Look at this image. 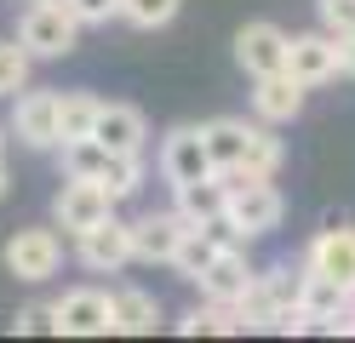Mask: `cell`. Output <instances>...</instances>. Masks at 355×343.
<instances>
[{
	"mask_svg": "<svg viewBox=\"0 0 355 343\" xmlns=\"http://www.w3.org/2000/svg\"><path fill=\"white\" fill-rule=\"evenodd\" d=\"M80 29L86 23L69 12V0H29V12L17 17V40L35 58H69L80 46Z\"/></svg>",
	"mask_w": 355,
	"mask_h": 343,
	"instance_id": "1",
	"label": "cell"
},
{
	"mask_svg": "<svg viewBox=\"0 0 355 343\" xmlns=\"http://www.w3.org/2000/svg\"><path fill=\"white\" fill-rule=\"evenodd\" d=\"M218 177H224V172H218ZM224 183H230V218H235V229L247 240L270 235V229L281 223L286 200H281V189L270 177H224Z\"/></svg>",
	"mask_w": 355,
	"mask_h": 343,
	"instance_id": "2",
	"label": "cell"
},
{
	"mask_svg": "<svg viewBox=\"0 0 355 343\" xmlns=\"http://www.w3.org/2000/svg\"><path fill=\"white\" fill-rule=\"evenodd\" d=\"M58 337H103L115 332V292H98V286H75L58 297Z\"/></svg>",
	"mask_w": 355,
	"mask_h": 343,
	"instance_id": "3",
	"label": "cell"
},
{
	"mask_svg": "<svg viewBox=\"0 0 355 343\" xmlns=\"http://www.w3.org/2000/svg\"><path fill=\"white\" fill-rule=\"evenodd\" d=\"M115 206H121V200L109 195L98 177H63V189H58V200H52V218H58V229L80 235V229L115 218Z\"/></svg>",
	"mask_w": 355,
	"mask_h": 343,
	"instance_id": "4",
	"label": "cell"
},
{
	"mask_svg": "<svg viewBox=\"0 0 355 343\" xmlns=\"http://www.w3.org/2000/svg\"><path fill=\"white\" fill-rule=\"evenodd\" d=\"M12 137L29 149H58L63 132H58V91H35L24 86L12 98Z\"/></svg>",
	"mask_w": 355,
	"mask_h": 343,
	"instance_id": "5",
	"label": "cell"
},
{
	"mask_svg": "<svg viewBox=\"0 0 355 343\" xmlns=\"http://www.w3.org/2000/svg\"><path fill=\"white\" fill-rule=\"evenodd\" d=\"M58 263H63L58 229H17V235L6 240V269L17 274V281H52Z\"/></svg>",
	"mask_w": 355,
	"mask_h": 343,
	"instance_id": "6",
	"label": "cell"
},
{
	"mask_svg": "<svg viewBox=\"0 0 355 343\" xmlns=\"http://www.w3.org/2000/svg\"><path fill=\"white\" fill-rule=\"evenodd\" d=\"M218 166H212V155H207V137H201V126H172L166 132V143H161V177L172 183H195V177H212Z\"/></svg>",
	"mask_w": 355,
	"mask_h": 343,
	"instance_id": "7",
	"label": "cell"
},
{
	"mask_svg": "<svg viewBox=\"0 0 355 343\" xmlns=\"http://www.w3.org/2000/svg\"><path fill=\"white\" fill-rule=\"evenodd\" d=\"M80 263L86 269H98V274H115V269H126L138 252H132V223H121V218H103V223H92V229H80Z\"/></svg>",
	"mask_w": 355,
	"mask_h": 343,
	"instance_id": "8",
	"label": "cell"
},
{
	"mask_svg": "<svg viewBox=\"0 0 355 343\" xmlns=\"http://www.w3.org/2000/svg\"><path fill=\"white\" fill-rule=\"evenodd\" d=\"M304 269H315V274H327V281H338L344 292H355V229L327 223L321 235L309 240V252H304Z\"/></svg>",
	"mask_w": 355,
	"mask_h": 343,
	"instance_id": "9",
	"label": "cell"
},
{
	"mask_svg": "<svg viewBox=\"0 0 355 343\" xmlns=\"http://www.w3.org/2000/svg\"><path fill=\"white\" fill-rule=\"evenodd\" d=\"M286 46H293V35L258 17V23H247V29L235 35V63L247 69V75H275V69H286Z\"/></svg>",
	"mask_w": 355,
	"mask_h": 343,
	"instance_id": "10",
	"label": "cell"
},
{
	"mask_svg": "<svg viewBox=\"0 0 355 343\" xmlns=\"http://www.w3.org/2000/svg\"><path fill=\"white\" fill-rule=\"evenodd\" d=\"M286 75H298L309 91L327 86L332 75H338V35H293V46H286Z\"/></svg>",
	"mask_w": 355,
	"mask_h": 343,
	"instance_id": "11",
	"label": "cell"
},
{
	"mask_svg": "<svg viewBox=\"0 0 355 343\" xmlns=\"http://www.w3.org/2000/svg\"><path fill=\"white\" fill-rule=\"evenodd\" d=\"M189 235V218L178 212H144L138 223H132V252H138L144 263H172V252H178V240Z\"/></svg>",
	"mask_w": 355,
	"mask_h": 343,
	"instance_id": "12",
	"label": "cell"
},
{
	"mask_svg": "<svg viewBox=\"0 0 355 343\" xmlns=\"http://www.w3.org/2000/svg\"><path fill=\"white\" fill-rule=\"evenodd\" d=\"M304 91H309V86H304L298 75H286V69H275V75H252V109H258V121H270V126L298 121Z\"/></svg>",
	"mask_w": 355,
	"mask_h": 343,
	"instance_id": "13",
	"label": "cell"
},
{
	"mask_svg": "<svg viewBox=\"0 0 355 343\" xmlns=\"http://www.w3.org/2000/svg\"><path fill=\"white\" fill-rule=\"evenodd\" d=\"M252 274H258V269L247 263V246H224L195 286H201V297H212V304H241L247 286H252Z\"/></svg>",
	"mask_w": 355,
	"mask_h": 343,
	"instance_id": "14",
	"label": "cell"
},
{
	"mask_svg": "<svg viewBox=\"0 0 355 343\" xmlns=\"http://www.w3.org/2000/svg\"><path fill=\"white\" fill-rule=\"evenodd\" d=\"M92 137L103 149H115V155H144L149 143V121H144V109H132V103H98V126Z\"/></svg>",
	"mask_w": 355,
	"mask_h": 343,
	"instance_id": "15",
	"label": "cell"
},
{
	"mask_svg": "<svg viewBox=\"0 0 355 343\" xmlns=\"http://www.w3.org/2000/svg\"><path fill=\"white\" fill-rule=\"evenodd\" d=\"M201 137H207L212 166H218V172H235L241 160H247L252 126H247V121H235V114H218V121H207V126H201Z\"/></svg>",
	"mask_w": 355,
	"mask_h": 343,
	"instance_id": "16",
	"label": "cell"
},
{
	"mask_svg": "<svg viewBox=\"0 0 355 343\" xmlns=\"http://www.w3.org/2000/svg\"><path fill=\"white\" fill-rule=\"evenodd\" d=\"M172 195H178V212H184L189 223H212L218 212H230V183L218 172L212 177H195V183H178Z\"/></svg>",
	"mask_w": 355,
	"mask_h": 343,
	"instance_id": "17",
	"label": "cell"
},
{
	"mask_svg": "<svg viewBox=\"0 0 355 343\" xmlns=\"http://www.w3.org/2000/svg\"><path fill=\"white\" fill-rule=\"evenodd\" d=\"M161 326V297L144 292V286H121L115 292V332H132V337H144Z\"/></svg>",
	"mask_w": 355,
	"mask_h": 343,
	"instance_id": "18",
	"label": "cell"
},
{
	"mask_svg": "<svg viewBox=\"0 0 355 343\" xmlns=\"http://www.w3.org/2000/svg\"><path fill=\"white\" fill-rule=\"evenodd\" d=\"M63 149V172H69V177H109V172H115V149H103L98 143V137H69V143H58Z\"/></svg>",
	"mask_w": 355,
	"mask_h": 343,
	"instance_id": "19",
	"label": "cell"
},
{
	"mask_svg": "<svg viewBox=\"0 0 355 343\" xmlns=\"http://www.w3.org/2000/svg\"><path fill=\"white\" fill-rule=\"evenodd\" d=\"M241 332H247V326H275V315L286 309L281 304V286H275V274L270 269H263V274H252V286H247V297H241Z\"/></svg>",
	"mask_w": 355,
	"mask_h": 343,
	"instance_id": "20",
	"label": "cell"
},
{
	"mask_svg": "<svg viewBox=\"0 0 355 343\" xmlns=\"http://www.w3.org/2000/svg\"><path fill=\"white\" fill-rule=\"evenodd\" d=\"M281 160H286V149H281V137L270 132V121H263V126H252L247 160H241L235 172H224V177H275V172H281Z\"/></svg>",
	"mask_w": 355,
	"mask_h": 343,
	"instance_id": "21",
	"label": "cell"
},
{
	"mask_svg": "<svg viewBox=\"0 0 355 343\" xmlns=\"http://www.w3.org/2000/svg\"><path fill=\"white\" fill-rule=\"evenodd\" d=\"M98 103L103 98H92V91H58V132H63V143H69V137H92Z\"/></svg>",
	"mask_w": 355,
	"mask_h": 343,
	"instance_id": "22",
	"label": "cell"
},
{
	"mask_svg": "<svg viewBox=\"0 0 355 343\" xmlns=\"http://www.w3.org/2000/svg\"><path fill=\"white\" fill-rule=\"evenodd\" d=\"M218 252H224V246H218L201 223H189V235L178 240V252H172V269L184 274V281H201V274H207V263L218 258Z\"/></svg>",
	"mask_w": 355,
	"mask_h": 343,
	"instance_id": "23",
	"label": "cell"
},
{
	"mask_svg": "<svg viewBox=\"0 0 355 343\" xmlns=\"http://www.w3.org/2000/svg\"><path fill=\"white\" fill-rule=\"evenodd\" d=\"M344 286L338 281H327V274H315V269H304V286H298V304L315 315V320H327V332H332V315L344 309Z\"/></svg>",
	"mask_w": 355,
	"mask_h": 343,
	"instance_id": "24",
	"label": "cell"
},
{
	"mask_svg": "<svg viewBox=\"0 0 355 343\" xmlns=\"http://www.w3.org/2000/svg\"><path fill=\"white\" fill-rule=\"evenodd\" d=\"M178 332H184V337H218V332H241V309L235 304H212V297H207V309H189L184 320H178Z\"/></svg>",
	"mask_w": 355,
	"mask_h": 343,
	"instance_id": "25",
	"label": "cell"
},
{
	"mask_svg": "<svg viewBox=\"0 0 355 343\" xmlns=\"http://www.w3.org/2000/svg\"><path fill=\"white\" fill-rule=\"evenodd\" d=\"M29 69H35V52L24 40H0V98H17L29 86Z\"/></svg>",
	"mask_w": 355,
	"mask_h": 343,
	"instance_id": "26",
	"label": "cell"
},
{
	"mask_svg": "<svg viewBox=\"0 0 355 343\" xmlns=\"http://www.w3.org/2000/svg\"><path fill=\"white\" fill-rule=\"evenodd\" d=\"M178 6H184V0H121V17L132 29H166L178 17Z\"/></svg>",
	"mask_w": 355,
	"mask_h": 343,
	"instance_id": "27",
	"label": "cell"
},
{
	"mask_svg": "<svg viewBox=\"0 0 355 343\" xmlns=\"http://www.w3.org/2000/svg\"><path fill=\"white\" fill-rule=\"evenodd\" d=\"M103 189L115 195V200L138 195V189H144V155H121V160H115V172L103 177Z\"/></svg>",
	"mask_w": 355,
	"mask_h": 343,
	"instance_id": "28",
	"label": "cell"
},
{
	"mask_svg": "<svg viewBox=\"0 0 355 343\" xmlns=\"http://www.w3.org/2000/svg\"><path fill=\"white\" fill-rule=\"evenodd\" d=\"M24 337H52L58 332V309L52 304H29V309H17V320H12Z\"/></svg>",
	"mask_w": 355,
	"mask_h": 343,
	"instance_id": "29",
	"label": "cell"
},
{
	"mask_svg": "<svg viewBox=\"0 0 355 343\" xmlns=\"http://www.w3.org/2000/svg\"><path fill=\"white\" fill-rule=\"evenodd\" d=\"M315 12H321L327 35H349L355 29V0H315Z\"/></svg>",
	"mask_w": 355,
	"mask_h": 343,
	"instance_id": "30",
	"label": "cell"
},
{
	"mask_svg": "<svg viewBox=\"0 0 355 343\" xmlns=\"http://www.w3.org/2000/svg\"><path fill=\"white\" fill-rule=\"evenodd\" d=\"M69 12L80 23H109V17H121V0H69Z\"/></svg>",
	"mask_w": 355,
	"mask_h": 343,
	"instance_id": "31",
	"label": "cell"
},
{
	"mask_svg": "<svg viewBox=\"0 0 355 343\" xmlns=\"http://www.w3.org/2000/svg\"><path fill=\"white\" fill-rule=\"evenodd\" d=\"M338 75H349V80H355V29H349V35H338Z\"/></svg>",
	"mask_w": 355,
	"mask_h": 343,
	"instance_id": "32",
	"label": "cell"
},
{
	"mask_svg": "<svg viewBox=\"0 0 355 343\" xmlns=\"http://www.w3.org/2000/svg\"><path fill=\"white\" fill-rule=\"evenodd\" d=\"M6 189H12V177H6V155H0V200H6Z\"/></svg>",
	"mask_w": 355,
	"mask_h": 343,
	"instance_id": "33",
	"label": "cell"
},
{
	"mask_svg": "<svg viewBox=\"0 0 355 343\" xmlns=\"http://www.w3.org/2000/svg\"><path fill=\"white\" fill-rule=\"evenodd\" d=\"M0 155H6V126H0Z\"/></svg>",
	"mask_w": 355,
	"mask_h": 343,
	"instance_id": "34",
	"label": "cell"
}]
</instances>
